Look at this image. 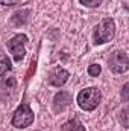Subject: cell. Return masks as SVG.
<instances>
[{
	"label": "cell",
	"mask_w": 129,
	"mask_h": 131,
	"mask_svg": "<svg viewBox=\"0 0 129 131\" xmlns=\"http://www.w3.org/2000/svg\"><path fill=\"white\" fill-rule=\"evenodd\" d=\"M76 102L84 111H94L102 102V92L97 87H87L76 96Z\"/></svg>",
	"instance_id": "obj_1"
},
{
	"label": "cell",
	"mask_w": 129,
	"mask_h": 131,
	"mask_svg": "<svg viewBox=\"0 0 129 131\" xmlns=\"http://www.w3.org/2000/svg\"><path fill=\"white\" fill-rule=\"evenodd\" d=\"M115 37V21L112 18H103L100 20L94 28L93 40L96 46H102L105 43H109Z\"/></svg>",
	"instance_id": "obj_2"
},
{
	"label": "cell",
	"mask_w": 129,
	"mask_h": 131,
	"mask_svg": "<svg viewBox=\"0 0 129 131\" xmlns=\"http://www.w3.org/2000/svg\"><path fill=\"white\" fill-rule=\"evenodd\" d=\"M35 121V114H33L32 108L28 102H21L15 111L12 113V119H11V124L12 127L18 128V130H23V128H28L31 127Z\"/></svg>",
	"instance_id": "obj_3"
},
{
	"label": "cell",
	"mask_w": 129,
	"mask_h": 131,
	"mask_svg": "<svg viewBox=\"0 0 129 131\" xmlns=\"http://www.w3.org/2000/svg\"><path fill=\"white\" fill-rule=\"evenodd\" d=\"M108 67L112 73H117V75H122V73H126L129 70V57L125 50H120V49H115L109 53V58H108Z\"/></svg>",
	"instance_id": "obj_4"
},
{
	"label": "cell",
	"mask_w": 129,
	"mask_h": 131,
	"mask_svg": "<svg viewBox=\"0 0 129 131\" xmlns=\"http://www.w3.org/2000/svg\"><path fill=\"white\" fill-rule=\"evenodd\" d=\"M26 43H28V35L24 34H17L6 43L9 52L12 53L14 61L20 63L26 57Z\"/></svg>",
	"instance_id": "obj_5"
},
{
	"label": "cell",
	"mask_w": 129,
	"mask_h": 131,
	"mask_svg": "<svg viewBox=\"0 0 129 131\" xmlns=\"http://www.w3.org/2000/svg\"><path fill=\"white\" fill-rule=\"evenodd\" d=\"M68 78H70V72L68 70H65L64 67H53L49 72L47 82L52 87H62V85L67 84Z\"/></svg>",
	"instance_id": "obj_6"
},
{
	"label": "cell",
	"mask_w": 129,
	"mask_h": 131,
	"mask_svg": "<svg viewBox=\"0 0 129 131\" xmlns=\"http://www.w3.org/2000/svg\"><path fill=\"white\" fill-rule=\"evenodd\" d=\"M70 104H71V95L65 90H61L53 96V111L62 113Z\"/></svg>",
	"instance_id": "obj_7"
},
{
	"label": "cell",
	"mask_w": 129,
	"mask_h": 131,
	"mask_svg": "<svg viewBox=\"0 0 129 131\" xmlns=\"http://www.w3.org/2000/svg\"><path fill=\"white\" fill-rule=\"evenodd\" d=\"M17 89V79L11 75V76H5L2 78V98L8 99L14 95Z\"/></svg>",
	"instance_id": "obj_8"
},
{
	"label": "cell",
	"mask_w": 129,
	"mask_h": 131,
	"mask_svg": "<svg viewBox=\"0 0 129 131\" xmlns=\"http://www.w3.org/2000/svg\"><path fill=\"white\" fill-rule=\"evenodd\" d=\"M29 17H31V9H20V11H17V12L12 14V17H11V25L15 26V28L24 26V25L29 21Z\"/></svg>",
	"instance_id": "obj_9"
},
{
	"label": "cell",
	"mask_w": 129,
	"mask_h": 131,
	"mask_svg": "<svg viewBox=\"0 0 129 131\" xmlns=\"http://www.w3.org/2000/svg\"><path fill=\"white\" fill-rule=\"evenodd\" d=\"M62 131H85V127L82 125V122L79 121L78 116H73L71 119H68L65 124L61 125Z\"/></svg>",
	"instance_id": "obj_10"
},
{
	"label": "cell",
	"mask_w": 129,
	"mask_h": 131,
	"mask_svg": "<svg viewBox=\"0 0 129 131\" xmlns=\"http://www.w3.org/2000/svg\"><path fill=\"white\" fill-rule=\"evenodd\" d=\"M117 119L120 122V125L123 128H129V105L123 107L119 113H117Z\"/></svg>",
	"instance_id": "obj_11"
},
{
	"label": "cell",
	"mask_w": 129,
	"mask_h": 131,
	"mask_svg": "<svg viewBox=\"0 0 129 131\" xmlns=\"http://www.w3.org/2000/svg\"><path fill=\"white\" fill-rule=\"evenodd\" d=\"M11 69H12V66H11L9 58H8L6 55H3V57H2V64H0V76H2V78H5L6 72H9Z\"/></svg>",
	"instance_id": "obj_12"
},
{
	"label": "cell",
	"mask_w": 129,
	"mask_h": 131,
	"mask_svg": "<svg viewBox=\"0 0 129 131\" xmlns=\"http://www.w3.org/2000/svg\"><path fill=\"white\" fill-rule=\"evenodd\" d=\"M88 75L90 76H93V78H97L100 73H102V66L100 64H96V63H93V64L88 66Z\"/></svg>",
	"instance_id": "obj_13"
},
{
	"label": "cell",
	"mask_w": 129,
	"mask_h": 131,
	"mask_svg": "<svg viewBox=\"0 0 129 131\" xmlns=\"http://www.w3.org/2000/svg\"><path fill=\"white\" fill-rule=\"evenodd\" d=\"M103 0H79V3L85 8H99Z\"/></svg>",
	"instance_id": "obj_14"
},
{
	"label": "cell",
	"mask_w": 129,
	"mask_h": 131,
	"mask_svg": "<svg viewBox=\"0 0 129 131\" xmlns=\"http://www.w3.org/2000/svg\"><path fill=\"white\" fill-rule=\"evenodd\" d=\"M120 96H122V99H123V101H129V82H126V84L122 87Z\"/></svg>",
	"instance_id": "obj_15"
},
{
	"label": "cell",
	"mask_w": 129,
	"mask_h": 131,
	"mask_svg": "<svg viewBox=\"0 0 129 131\" xmlns=\"http://www.w3.org/2000/svg\"><path fill=\"white\" fill-rule=\"evenodd\" d=\"M21 0H0V3L3 6H14V5H18Z\"/></svg>",
	"instance_id": "obj_16"
}]
</instances>
